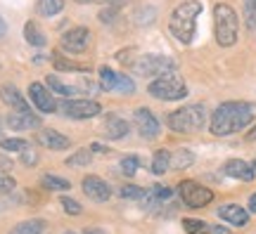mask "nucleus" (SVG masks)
Returning <instances> with one entry per match:
<instances>
[{
  "instance_id": "20e7f679",
  "label": "nucleus",
  "mask_w": 256,
  "mask_h": 234,
  "mask_svg": "<svg viewBox=\"0 0 256 234\" xmlns=\"http://www.w3.org/2000/svg\"><path fill=\"white\" fill-rule=\"evenodd\" d=\"M168 128L174 133H194L206 126V109L202 104H188L183 109H176L174 114L166 118Z\"/></svg>"
},
{
  "instance_id": "9d476101",
  "label": "nucleus",
  "mask_w": 256,
  "mask_h": 234,
  "mask_svg": "<svg viewBox=\"0 0 256 234\" xmlns=\"http://www.w3.org/2000/svg\"><path fill=\"white\" fill-rule=\"evenodd\" d=\"M28 99L34 102V109H38L40 114H52L57 111V102L52 97V92L48 90L46 83H31L28 85Z\"/></svg>"
},
{
  "instance_id": "ddd939ff",
  "label": "nucleus",
  "mask_w": 256,
  "mask_h": 234,
  "mask_svg": "<svg viewBox=\"0 0 256 234\" xmlns=\"http://www.w3.org/2000/svg\"><path fill=\"white\" fill-rule=\"evenodd\" d=\"M36 142L40 144V147H46V149H55V152H62V149H69V147H72V140L66 135H62V133L52 130V128L38 130Z\"/></svg>"
},
{
  "instance_id": "cd10ccee",
  "label": "nucleus",
  "mask_w": 256,
  "mask_h": 234,
  "mask_svg": "<svg viewBox=\"0 0 256 234\" xmlns=\"http://www.w3.org/2000/svg\"><path fill=\"white\" fill-rule=\"evenodd\" d=\"M194 163V154L188 149H178L176 154H171V168H190Z\"/></svg>"
},
{
  "instance_id": "dca6fc26",
  "label": "nucleus",
  "mask_w": 256,
  "mask_h": 234,
  "mask_svg": "<svg viewBox=\"0 0 256 234\" xmlns=\"http://www.w3.org/2000/svg\"><path fill=\"white\" fill-rule=\"evenodd\" d=\"M223 173L228 175V178H235V180H242V182H252L254 180V166H249L247 161H242V159H230L226 166H223Z\"/></svg>"
},
{
  "instance_id": "a211bd4d",
  "label": "nucleus",
  "mask_w": 256,
  "mask_h": 234,
  "mask_svg": "<svg viewBox=\"0 0 256 234\" xmlns=\"http://www.w3.org/2000/svg\"><path fill=\"white\" fill-rule=\"evenodd\" d=\"M46 85L50 88L52 92H57V95H62V97H76L78 92H83V90H78L76 85H69V83H64L60 76H55V73H50L46 78Z\"/></svg>"
},
{
  "instance_id": "2f4dec72",
  "label": "nucleus",
  "mask_w": 256,
  "mask_h": 234,
  "mask_svg": "<svg viewBox=\"0 0 256 234\" xmlns=\"http://www.w3.org/2000/svg\"><path fill=\"white\" fill-rule=\"evenodd\" d=\"M138 166H140V159H138V156H133V154L121 159V173H124V175H128V178H133V175L138 173Z\"/></svg>"
},
{
  "instance_id": "603ef678",
  "label": "nucleus",
  "mask_w": 256,
  "mask_h": 234,
  "mask_svg": "<svg viewBox=\"0 0 256 234\" xmlns=\"http://www.w3.org/2000/svg\"><path fill=\"white\" fill-rule=\"evenodd\" d=\"M0 133H2V128H0Z\"/></svg>"
},
{
  "instance_id": "4be33fe9",
  "label": "nucleus",
  "mask_w": 256,
  "mask_h": 234,
  "mask_svg": "<svg viewBox=\"0 0 256 234\" xmlns=\"http://www.w3.org/2000/svg\"><path fill=\"white\" fill-rule=\"evenodd\" d=\"M36 9L40 17H55L64 9V0H38Z\"/></svg>"
},
{
  "instance_id": "5701e85b",
  "label": "nucleus",
  "mask_w": 256,
  "mask_h": 234,
  "mask_svg": "<svg viewBox=\"0 0 256 234\" xmlns=\"http://www.w3.org/2000/svg\"><path fill=\"white\" fill-rule=\"evenodd\" d=\"M171 197H174V189L164 187V185H154V187L145 194V199L150 201V204H166Z\"/></svg>"
},
{
  "instance_id": "c9c22d12",
  "label": "nucleus",
  "mask_w": 256,
  "mask_h": 234,
  "mask_svg": "<svg viewBox=\"0 0 256 234\" xmlns=\"http://www.w3.org/2000/svg\"><path fill=\"white\" fill-rule=\"evenodd\" d=\"M121 199H133V201H136V199H145V189H140V187H136V185H126V187H121Z\"/></svg>"
},
{
  "instance_id": "79ce46f5",
  "label": "nucleus",
  "mask_w": 256,
  "mask_h": 234,
  "mask_svg": "<svg viewBox=\"0 0 256 234\" xmlns=\"http://www.w3.org/2000/svg\"><path fill=\"white\" fill-rule=\"evenodd\" d=\"M90 152H92V154H107V152H110V149H107V147H102V144H98V142H95V144H90Z\"/></svg>"
},
{
  "instance_id": "f03ea898",
  "label": "nucleus",
  "mask_w": 256,
  "mask_h": 234,
  "mask_svg": "<svg viewBox=\"0 0 256 234\" xmlns=\"http://www.w3.org/2000/svg\"><path fill=\"white\" fill-rule=\"evenodd\" d=\"M202 14V2L200 0H185L178 7L171 12L168 17V31L171 36L183 43V45H190L194 40V33H197V19Z\"/></svg>"
},
{
  "instance_id": "3c124183",
  "label": "nucleus",
  "mask_w": 256,
  "mask_h": 234,
  "mask_svg": "<svg viewBox=\"0 0 256 234\" xmlns=\"http://www.w3.org/2000/svg\"><path fill=\"white\" fill-rule=\"evenodd\" d=\"M64 234H74V232H64Z\"/></svg>"
},
{
  "instance_id": "0eeeda50",
  "label": "nucleus",
  "mask_w": 256,
  "mask_h": 234,
  "mask_svg": "<svg viewBox=\"0 0 256 234\" xmlns=\"http://www.w3.org/2000/svg\"><path fill=\"white\" fill-rule=\"evenodd\" d=\"M178 194H180L185 206H190V208H204L214 201V192L194 180L180 182V185H178Z\"/></svg>"
},
{
  "instance_id": "7ed1b4c3",
  "label": "nucleus",
  "mask_w": 256,
  "mask_h": 234,
  "mask_svg": "<svg viewBox=\"0 0 256 234\" xmlns=\"http://www.w3.org/2000/svg\"><path fill=\"white\" fill-rule=\"evenodd\" d=\"M214 33H216V43L220 47H232L238 43L240 19L238 12L228 2H218L214 7Z\"/></svg>"
},
{
  "instance_id": "f8f14e48",
  "label": "nucleus",
  "mask_w": 256,
  "mask_h": 234,
  "mask_svg": "<svg viewBox=\"0 0 256 234\" xmlns=\"http://www.w3.org/2000/svg\"><path fill=\"white\" fill-rule=\"evenodd\" d=\"M83 194L92 201H110L112 197V189L110 185L102 180L100 175H88V178H83Z\"/></svg>"
},
{
  "instance_id": "a18cd8bd",
  "label": "nucleus",
  "mask_w": 256,
  "mask_h": 234,
  "mask_svg": "<svg viewBox=\"0 0 256 234\" xmlns=\"http://www.w3.org/2000/svg\"><path fill=\"white\" fill-rule=\"evenodd\" d=\"M83 234H107V232H104V230H100V227H88Z\"/></svg>"
},
{
  "instance_id": "09e8293b",
  "label": "nucleus",
  "mask_w": 256,
  "mask_h": 234,
  "mask_svg": "<svg viewBox=\"0 0 256 234\" xmlns=\"http://www.w3.org/2000/svg\"><path fill=\"white\" fill-rule=\"evenodd\" d=\"M247 140H256V126H254V128H252V130H249V133H247Z\"/></svg>"
},
{
  "instance_id": "b1692460",
  "label": "nucleus",
  "mask_w": 256,
  "mask_h": 234,
  "mask_svg": "<svg viewBox=\"0 0 256 234\" xmlns=\"http://www.w3.org/2000/svg\"><path fill=\"white\" fill-rule=\"evenodd\" d=\"M154 19H156V7H152V5H142L133 14V21L138 26H150V24H154Z\"/></svg>"
},
{
  "instance_id": "4c0bfd02",
  "label": "nucleus",
  "mask_w": 256,
  "mask_h": 234,
  "mask_svg": "<svg viewBox=\"0 0 256 234\" xmlns=\"http://www.w3.org/2000/svg\"><path fill=\"white\" fill-rule=\"evenodd\" d=\"M116 14H119V7L110 5V7H102V9H100L98 19H100L102 24H112V21H116Z\"/></svg>"
},
{
  "instance_id": "49530a36",
  "label": "nucleus",
  "mask_w": 256,
  "mask_h": 234,
  "mask_svg": "<svg viewBox=\"0 0 256 234\" xmlns=\"http://www.w3.org/2000/svg\"><path fill=\"white\" fill-rule=\"evenodd\" d=\"M5 33H8V24H5V19L0 17V38H5Z\"/></svg>"
},
{
  "instance_id": "c85d7f7f",
  "label": "nucleus",
  "mask_w": 256,
  "mask_h": 234,
  "mask_svg": "<svg viewBox=\"0 0 256 234\" xmlns=\"http://www.w3.org/2000/svg\"><path fill=\"white\" fill-rule=\"evenodd\" d=\"M52 64H55L57 71H69V73H83L86 71V66H81V64H76V62H69V59H62L60 54L52 57Z\"/></svg>"
},
{
  "instance_id": "412c9836",
  "label": "nucleus",
  "mask_w": 256,
  "mask_h": 234,
  "mask_svg": "<svg viewBox=\"0 0 256 234\" xmlns=\"http://www.w3.org/2000/svg\"><path fill=\"white\" fill-rule=\"evenodd\" d=\"M46 230V223L43 220H24V223H17V225L10 230V234H40Z\"/></svg>"
},
{
  "instance_id": "2eb2a0df",
  "label": "nucleus",
  "mask_w": 256,
  "mask_h": 234,
  "mask_svg": "<svg viewBox=\"0 0 256 234\" xmlns=\"http://www.w3.org/2000/svg\"><path fill=\"white\" fill-rule=\"evenodd\" d=\"M218 218L223 223H230L232 227H244L249 223V211L238 204H226L218 208Z\"/></svg>"
},
{
  "instance_id": "7c9ffc66",
  "label": "nucleus",
  "mask_w": 256,
  "mask_h": 234,
  "mask_svg": "<svg viewBox=\"0 0 256 234\" xmlns=\"http://www.w3.org/2000/svg\"><path fill=\"white\" fill-rule=\"evenodd\" d=\"M0 147H2L5 152H17V154H22L28 147V142H26V140H22V137H10V140H0Z\"/></svg>"
},
{
  "instance_id": "f704fd0d",
  "label": "nucleus",
  "mask_w": 256,
  "mask_h": 234,
  "mask_svg": "<svg viewBox=\"0 0 256 234\" xmlns=\"http://www.w3.org/2000/svg\"><path fill=\"white\" fill-rule=\"evenodd\" d=\"M60 204H62V208H64V213H69V216H81V213H83V208H81V204H78V201H76V199L62 197V199H60Z\"/></svg>"
},
{
  "instance_id": "58836bf2",
  "label": "nucleus",
  "mask_w": 256,
  "mask_h": 234,
  "mask_svg": "<svg viewBox=\"0 0 256 234\" xmlns=\"http://www.w3.org/2000/svg\"><path fill=\"white\" fill-rule=\"evenodd\" d=\"M204 225H206V223H202V220H197V218H185L183 220V227H185V232L188 234H197Z\"/></svg>"
},
{
  "instance_id": "9b49d317",
  "label": "nucleus",
  "mask_w": 256,
  "mask_h": 234,
  "mask_svg": "<svg viewBox=\"0 0 256 234\" xmlns=\"http://www.w3.org/2000/svg\"><path fill=\"white\" fill-rule=\"evenodd\" d=\"M133 123H136L138 133L145 137V140H154V137L159 135V130H162L156 116L147 107H138L136 111H133Z\"/></svg>"
},
{
  "instance_id": "e433bc0d",
  "label": "nucleus",
  "mask_w": 256,
  "mask_h": 234,
  "mask_svg": "<svg viewBox=\"0 0 256 234\" xmlns=\"http://www.w3.org/2000/svg\"><path fill=\"white\" fill-rule=\"evenodd\" d=\"M14 187H17L14 178H10L5 171H0V194H10V192H14Z\"/></svg>"
},
{
  "instance_id": "6e6552de",
  "label": "nucleus",
  "mask_w": 256,
  "mask_h": 234,
  "mask_svg": "<svg viewBox=\"0 0 256 234\" xmlns=\"http://www.w3.org/2000/svg\"><path fill=\"white\" fill-rule=\"evenodd\" d=\"M66 118H92L102 111V107L95 99H78V97H64L62 107Z\"/></svg>"
},
{
  "instance_id": "f3484780",
  "label": "nucleus",
  "mask_w": 256,
  "mask_h": 234,
  "mask_svg": "<svg viewBox=\"0 0 256 234\" xmlns=\"http://www.w3.org/2000/svg\"><path fill=\"white\" fill-rule=\"evenodd\" d=\"M0 99L8 104V107H12L14 111H28V104H26V99L22 97V92L14 88V85H2L0 88Z\"/></svg>"
},
{
  "instance_id": "a19ab883",
  "label": "nucleus",
  "mask_w": 256,
  "mask_h": 234,
  "mask_svg": "<svg viewBox=\"0 0 256 234\" xmlns=\"http://www.w3.org/2000/svg\"><path fill=\"white\" fill-rule=\"evenodd\" d=\"M197 234H230V230L223 225H204Z\"/></svg>"
},
{
  "instance_id": "aec40b11",
  "label": "nucleus",
  "mask_w": 256,
  "mask_h": 234,
  "mask_svg": "<svg viewBox=\"0 0 256 234\" xmlns=\"http://www.w3.org/2000/svg\"><path fill=\"white\" fill-rule=\"evenodd\" d=\"M24 38H26L28 45H34V47H46V43H48L46 33L38 28L36 21H26V26H24Z\"/></svg>"
},
{
  "instance_id": "72a5a7b5",
  "label": "nucleus",
  "mask_w": 256,
  "mask_h": 234,
  "mask_svg": "<svg viewBox=\"0 0 256 234\" xmlns=\"http://www.w3.org/2000/svg\"><path fill=\"white\" fill-rule=\"evenodd\" d=\"M244 21L252 31H256V0H244Z\"/></svg>"
},
{
  "instance_id": "393cba45",
  "label": "nucleus",
  "mask_w": 256,
  "mask_h": 234,
  "mask_svg": "<svg viewBox=\"0 0 256 234\" xmlns=\"http://www.w3.org/2000/svg\"><path fill=\"white\" fill-rule=\"evenodd\" d=\"M168 168H171V154L166 152V149H159L152 156V173L154 175H164Z\"/></svg>"
},
{
  "instance_id": "ea45409f",
  "label": "nucleus",
  "mask_w": 256,
  "mask_h": 234,
  "mask_svg": "<svg viewBox=\"0 0 256 234\" xmlns=\"http://www.w3.org/2000/svg\"><path fill=\"white\" fill-rule=\"evenodd\" d=\"M19 159H22V163H24V166H34V163L38 161V154L34 152V147H26L24 152L19 154Z\"/></svg>"
},
{
  "instance_id": "c03bdc74",
  "label": "nucleus",
  "mask_w": 256,
  "mask_h": 234,
  "mask_svg": "<svg viewBox=\"0 0 256 234\" xmlns=\"http://www.w3.org/2000/svg\"><path fill=\"white\" fill-rule=\"evenodd\" d=\"M249 213H256V194L249 197Z\"/></svg>"
},
{
  "instance_id": "bb28decb",
  "label": "nucleus",
  "mask_w": 256,
  "mask_h": 234,
  "mask_svg": "<svg viewBox=\"0 0 256 234\" xmlns=\"http://www.w3.org/2000/svg\"><path fill=\"white\" fill-rule=\"evenodd\" d=\"M40 185L46 189H52V192H66V189H72V182L64 180V178H57V175H43L40 178Z\"/></svg>"
},
{
  "instance_id": "39448f33",
  "label": "nucleus",
  "mask_w": 256,
  "mask_h": 234,
  "mask_svg": "<svg viewBox=\"0 0 256 234\" xmlns=\"http://www.w3.org/2000/svg\"><path fill=\"white\" fill-rule=\"evenodd\" d=\"M147 92L162 102H178V99L188 97V85L178 73H166V76H159L150 83Z\"/></svg>"
},
{
  "instance_id": "423d86ee",
  "label": "nucleus",
  "mask_w": 256,
  "mask_h": 234,
  "mask_svg": "<svg viewBox=\"0 0 256 234\" xmlns=\"http://www.w3.org/2000/svg\"><path fill=\"white\" fill-rule=\"evenodd\" d=\"M176 69H178L176 59L166 54H142L133 62V71L145 78H159L166 73H176Z\"/></svg>"
},
{
  "instance_id": "f257e3e1",
  "label": "nucleus",
  "mask_w": 256,
  "mask_h": 234,
  "mask_svg": "<svg viewBox=\"0 0 256 234\" xmlns=\"http://www.w3.org/2000/svg\"><path fill=\"white\" fill-rule=\"evenodd\" d=\"M254 118H256L254 102H223L211 114L209 130L218 137L235 135V133L252 126Z\"/></svg>"
},
{
  "instance_id": "8fccbe9b",
  "label": "nucleus",
  "mask_w": 256,
  "mask_h": 234,
  "mask_svg": "<svg viewBox=\"0 0 256 234\" xmlns=\"http://www.w3.org/2000/svg\"><path fill=\"white\" fill-rule=\"evenodd\" d=\"M252 166H254V171H256V161H254V163H252Z\"/></svg>"
},
{
  "instance_id": "37998d69",
  "label": "nucleus",
  "mask_w": 256,
  "mask_h": 234,
  "mask_svg": "<svg viewBox=\"0 0 256 234\" xmlns=\"http://www.w3.org/2000/svg\"><path fill=\"white\" fill-rule=\"evenodd\" d=\"M10 168H12V161L5 159V156H0V171H10Z\"/></svg>"
},
{
  "instance_id": "c756f323",
  "label": "nucleus",
  "mask_w": 256,
  "mask_h": 234,
  "mask_svg": "<svg viewBox=\"0 0 256 234\" xmlns=\"http://www.w3.org/2000/svg\"><path fill=\"white\" fill-rule=\"evenodd\" d=\"M92 159V152L90 149H78V152H74L69 159H66V166L72 168V166H88Z\"/></svg>"
},
{
  "instance_id": "473e14b6",
  "label": "nucleus",
  "mask_w": 256,
  "mask_h": 234,
  "mask_svg": "<svg viewBox=\"0 0 256 234\" xmlns=\"http://www.w3.org/2000/svg\"><path fill=\"white\" fill-rule=\"evenodd\" d=\"M116 90L124 92V95H133L136 92V81L126 76V73H119V81H116Z\"/></svg>"
},
{
  "instance_id": "1a4fd4ad",
  "label": "nucleus",
  "mask_w": 256,
  "mask_h": 234,
  "mask_svg": "<svg viewBox=\"0 0 256 234\" xmlns=\"http://www.w3.org/2000/svg\"><path fill=\"white\" fill-rule=\"evenodd\" d=\"M60 45L62 50H66L69 54H81L88 50L90 45V31L86 26H74L69 31H64L62 38H60Z\"/></svg>"
},
{
  "instance_id": "4468645a",
  "label": "nucleus",
  "mask_w": 256,
  "mask_h": 234,
  "mask_svg": "<svg viewBox=\"0 0 256 234\" xmlns=\"http://www.w3.org/2000/svg\"><path fill=\"white\" fill-rule=\"evenodd\" d=\"M8 126L12 130H34V128H40V118L28 109V111H12L8 114Z\"/></svg>"
},
{
  "instance_id": "6ab92c4d",
  "label": "nucleus",
  "mask_w": 256,
  "mask_h": 234,
  "mask_svg": "<svg viewBox=\"0 0 256 234\" xmlns=\"http://www.w3.org/2000/svg\"><path fill=\"white\" fill-rule=\"evenodd\" d=\"M104 135L110 137V140H121V137H126L128 135V123L124 118L112 114V116L107 118V123H104Z\"/></svg>"
},
{
  "instance_id": "a878e982",
  "label": "nucleus",
  "mask_w": 256,
  "mask_h": 234,
  "mask_svg": "<svg viewBox=\"0 0 256 234\" xmlns=\"http://www.w3.org/2000/svg\"><path fill=\"white\" fill-rule=\"evenodd\" d=\"M98 76H100V88L102 90H116V81H119V73L114 71V69H110V66H100V71H98Z\"/></svg>"
},
{
  "instance_id": "de8ad7c7",
  "label": "nucleus",
  "mask_w": 256,
  "mask_h": 234,
  "mask_svg": "<svg viewBox=\"0 0 256 234\" xmlns=\"http://www.w3.org/2000/svg\"><path fill=\"white\" fill-rule=\"evenodd\" d=\"M76 2H81V5H98V2H107V0H76Z\"/></svg>"
}]
</instances>
